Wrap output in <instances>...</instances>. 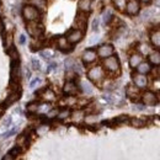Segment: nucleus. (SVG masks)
Wrapping results in <instances>:
<instances>
[{
  "label": "nucleus",
  "mask_w": 160,
  "mask_h": 160,
  "mask_svg": "<svg viewBox=\"0 0 160 160\" xmlns=\"http://www.w3.org/2000/svg\"><path fill=\"white\" fill-rule=\"evenodd\" d=\"M21 14H22L23 20L27 21V22L40 21L41 19H42L41 11L38 10V9H36L33 5H31V4H26V5H23Z\"/></svg>",
  "instance_id": "f257e3e1"
},
{
  "label": "nucleus",
  "mask_w": 160,
  "mask_h": 160,
  "mask_svg": "<svg viewBox=\"0 0 160 160\" xmlns=\"http://www.w3.org/2000/svg\"><path fill=\"white\" fill-rule=\"evenodd\" d=\"M88 79L92 82H101L102 80L105 79V69L101 65H95L91 67L88 70Z\"/></svg>",
  "instance_id": "f03ea898"
},
{
  "label": "nucleus",
  "mask_w": 160,
  "mask_h": 160,
  "mask_svg": "<svg viewBox=\"0 0 160 160\" xmlns=\"http://www.w3.org/2000/svg\"><path fill=\"white\" fill-rule=\"evenodd\" d=\"M103 69L107 70L108 73H112V74L120 73L121 64L118 58L116 56H111L108 58H105L103 59Z\"/></svg>",
  "instance_id": "7ed1b4c3"
},
{
  "label": "nucleus",
  "mask_w": 160,
  "mask_h": 160,
  "mask_svg": "<svg viewBox=\"0 0 160 160\" xmlns=\"http://www.w3.org/2000/svg\"><path fill=\"white\" fill-rule=\"evenodd\" d=\"M26 28H27L28 35H31V36L35 37V38H40L41 36L43 35V32H44V27L42 26V23H41L40 21L27 22Z\"/></svg>",
  "instance_id": "20e7f679"
},
{
  "label": "nucleus",
  "mask_w": 160,
  "mask_h": 160,
  "mask_svg": "<svg viewBox=\"0 0 160 160\" xmlns=\"http://www.w3.org/2000/svg\"><path fill=\"white\" fill-rule=\"evenodd\" d=\"M96 53H98V57L105 59V58H108V57H111V56L115 54V48L110 43H103V44L99 46Z\"/></svg>",
  "instance_id": "39448f33"
},
{
  "label": "nucleus",
  "mask_w": 160,
  "mask_h": 160,
  "mask_svg": "<svg viewBox=\"0 0 160 160\" xmlns=\"http://www.w3.org/2000/svg\"><path fill=\"white\" fill-rule=\"evenodd\" d=\"M67 40L68 42L70 43V44H77V43H79L80 41L82 40V37H84V31L82 30H79V28H72L68 33H67Z\"/></svg>",
  "instance_id": "423d86ee"
},
{
  "label": "nucleus",
  "mask_w": 160,
  "mask_h": 160,
  "mask_svg": "<svg viewBox=\"0 0 160 160\" xmlns=\"http://www.w3.org/2000/svg\"><path fill=\"white\" fill-rule=\"evenodd\" d=\"M140 2L139 0H128L127 1V5H126V9H124V12L129 16H136L138 15L140 11Z\"/></svg>",
  "instance_id": "0eeeda50"
},
{
  "label": "nucleus",
  "mask_w": 160,
  "mask_h": 160,
  "mask_svg": "<svg viewBox=\"0 0 160 160\" xmlns=\"http://www.w3.org/2000/svg\"><path fill=\"white\" fill-rule=\"evenodd\" d=\"M79 91V85L74 80H67V82L63 86V92L68 96H74Z\"/></svg>",
  "instance_id": "6e6552de"
},
{
  "label": "nucleus",
  "mask_w": 160,
  "mask_h": 160,
  "mask_svg": "<svg viewBox=\"0 0 160 160\" xmlns=\"http://www.w3.org/2000/svg\"><path fill=\"white\" fill-rule=\"evenodd\" d=\"M140 99H142V102L144 105H147V106H154L158 102V96L153 91H145V92H143V95H142Z\"/></svg>",
  "instance_id": "1a4fd4ad"
},
{
  "label": "nucleus",
  "mask_w": 160,
  "mask_h": 160,
  "mask_svg": "<svg viewBox=\"0 0 160 160\" xmlns=\"http://www.w3.org/2000/svg\"><path fill=\"white\" fill-rule=\"evenodd\" d=\"M96 58H98V53H96L95 49H91V48L85 49V51L82 52V54H81V59H82V62H84L85 64H91V63H94V62L96 60Z\"/></svg>",
  "instance_id": "9d476101"
},
{
  "label": "nucleus",
  "mask_w": 160,
  "mask_h": 160,
  "mask_svg": "<svg viewBox=\"0 0 160 160\" xmlns=\"http://www.w3.org/2000/svg\"><path fill=\"white\" fill-rule=\"evenodd\" d=\"M148 78H147V75H143V74H139V73H137V74H133V84L138 88V89H144V88H147L148 86Z\"/></svg>",
  "instance_id": "9b49d317"
},
{
  "label": "nucleus",
  "mask_w": 160,
  "mask_h": 160,
  "mask_svg": "<svg viewBox=\"0 0 160 160\" xmlns=\"http://www.w3.org/2000/svg\"><path fill=\"white\" fill-rule=\"evenodd\" d=\"M57 47L62 52H70L73 48V44H70L68 42L67 37H59V38H57Z\"/></svg>",
  "instance_id": "f8f14e48"
},
{
  "label": "nucleus",
  "mask_w": 160,
  "mask_h": 160,
  "mask_svg": "<svg viewBox=\"0 0 160 160\" xmlns=\"http://www.w3.org/2000/svg\"><path fill=\"white\" fill-rule=\"evenodd\" d=\"M78 9H79V12H84V14L90 12L92 9V0H79Z\"/></svg>",
  "instance_id": "ddd939ff"
},
{
  "label": "nucleus",
  "mask_w": 160,
  "mask_h": 160,
  "mask_svg": "<svg viewBox=\"0 0 160 160\" xmlns=\"http://www.w3.org/2000/svg\"><path fill=\"white\" fill-rule=\"evenodd\" d=\"M86 23H88V16L84 12H80L79 15L77 16V20H75V28H79V30H85L86 27Z\"/></svg>",
  "instance_id": "4468645a"
},
{
  "label": "nucleus",
  "mask_w": 160,
  "mask_h": 160,
  "mask_svg": "<svg viewBox=\"0 0 160 160\" xmlns=\"http://www.w3.org/2000/svg\"><path fill=\"white\" fill-rule=\"evenodd\" d=\"M148 62L154 67H160V51H150L148 54Z\"/></svg>",
  "instance_id": "2eb2a0df"
},
{
  "label": "nucleus",
  "mask_w": 160,
  "mask_h": 160,
  "mask_svg": "<svg viewBox=\"0 0 160 160\" xmlns=\"http://www.w3.org/2000/svg\"><path fill=\"white\" fill-rule=\"evenodd\" d=\"M137 69V73H139V74H143V75H147V74H149L152 70H153V68H152V64L149 63V62H142L136 68Z\"/></svg>",
  "instance_id": "dca6fc26"
},
{
  "label": "nucleus",
  "mask_w": 160,
  "mask_h": 160,
  "mask_svg": "<svg viewBox=\"0 0 160 160\" xmlns=\"http://www.w3.org/2000/svg\"><path fill=\"white\" fill-rule=\"evenodd\" d=\"M142 62H143V56L140 53H133V54H131V57H129V65H131V68H134L136 69Z\"/></svg>",
  "instance_id": "f3484780"
},
{
  "label": "nucleus",
  "mask_w": 160,
  "mask_h": 160,
  "mask_svg": "<svg viewBox=\"0 0 160 160\" xmlns=\"http://www.w3.org/2000/svg\"><path fill=\"white\" fill-rule=\"evenodd\" d=\"M139 90L140 89H138V88L133 84V85L127 86V89H126V94H127L128 98H131V99L133 100V99H136V98L139 96Z\"/></svg>",
  "instance_id": "a211bd4d"
},
{
  "label": "nucleus",
  "mask_w": 160,
  "mask_h": 160,
  "mask_svg": "<svg viewBox=\"0 0 160 160\" xmlns=\"http://www.w3.org/2000/svg\"><path fill=\"white\" fill-rule=\"evenodd\" d=\"M113 18H115V15H113V11L111 10V9H106L103 12H102V23L103 25H110L111 23V21L113 20Z\"/></svg>",
  "instance_id": "6ab92c4d"
},
{
  "label": "nucleus",
  "mask_w": 160,
  "mask_h": 160,
  "mask_svg": "<svg viewBox=\"0 0 160 160\" xmlns=\"http://www.w3.org/2000/svg\"><path fill=\"white\" fill-rule=\"evenodd\" d=\"M42 99L46 102H52L56 100V92L52 89H44L42 92Z\"/></svg>",
  "instance_id": "aec40b11"
},
{
  "label": "nucleus",
  "mask_w": 160,
  "mask_h": 160,
  "mask_svg": "<svg viewBox=\"0 0 160 160\" xmlns=\"http://www.w3.org/2000/svg\"><path fill=\"white\" fill-rule=\"evenodd\" d=\"M150 42L154 47L160 48V30H154L150 32Z\"/></svg>",
  "instance_id": "412c9836"
},
{
  "label": "nucleus",
  "mask_w": 160,
  "mask_h": 160,
  "mask_svg": "<svg viewBox=\"0 0 160 160\" xmlns=\"http://www.w3.org/2000/svg\"><path fill=\"white\" fill-rule=\"evenodd\" d=\"M28 4L33 5L40 11L46 10V8H47V0H28Z\"/></svg>",
  "instance_id": "4be33fe9"
},
{
  "label": "nucleus",
  "mask_w": 160,
  "mask_h": 160,
  "mask_svg": "<svg viewBox=\"0 0 160 160\" xmlns=\"http://www.w3.org/2000/svg\"><path fill=\"white\" fill-rule=\"evenodd\" d=\"M80 89L84 94H88V95L92 94V91H94V88L89 81H81L80 82Z\"/></svg>",
  "instance_id": "5701e85b"
},
{
  "label": "nucleus",
  "mask_w": 160,
  "mask_h": 160,
  "mask_svg": "<svg viewBox=\"0 0 160 160\" xmlns=\"http://www.w3.org/2000/svg\"><path fill=\"white\" fill-rule=\"evenodd\" d=\"M127 1H128V0H112V4H113V6H115L116 10H118L121 12H124Z\"/></svg>",
  "instance_id": "b1692460"
},
{
  "label": "nucleus",
  "mask_w": 160,
  "mask_h": 160,
  "mask_svg": "<svg viewBox=\"0 0 160 160\" xmlns=\"http://www.w3.org/2000/svg\"><path fill=\"white\" fill-rule=\"evenodd\" d=\"M70 115H72V112H70L69 108H63V110H59V112H58V115H57V118H59V120H65V118L70 117Z\"/></svg>",
  "instance_id": "393cba45"
},
{
  "label": "nucleus",
  "mask_w": 160,
  "mask_h": 160,
  "mask_svg": "<svg viewBox=\"0 0 160 160\" xmlns=\"http://www.w3.org/2000/svg\"><path fill=\"white\" fill-rule=\"evenodd\" d=\"M138 49H139V52H138V53H140L142 56H148V54L150 53V51H152V49H150V47H149L147 43H142Z\"/></svg>",
  "instance_id": "a878e982"
},
{
  "label": "nucleus",
  "mask_w": 160,
  "mask_h": 160,
  "mask_svg": "<svg viewBox=\"0 0 160 160\" xmlns=\"http://www.w3.org/2000/svg\"><path fill=\"white\" fill-rule=\"evenodd\" d=\"M38 107H40V102H30L27 105V111L30 113H35L38 112Z\"/></svg>",
  "instance_id": "bb28decb"
},
{
  "label": "nucleus",
  "mask_w": 160,
  "mask_h": 160,
  "mask_svg": "<svg viewBox=\"0 0 160 160\" xmlns=\"http://www.w3.org/2000/svg\"><path fill=\"white\" fill-rule=\"evenodd\" d=\"M145 121L144 120H140V118H132L131 120V124L133 127H144L145 126Z\"/></svg>",
  "instance_id": "cd10ccee"
},
{
  "label": "nucleus",
  "mask_w": 160,
  "mask_h": 160,
  "mask_svg": "<svg viewBox=\"0 0 160 160\" xmlns=\"http://www.w3.org/2000/svg\"><path fill=\"white\" fill-rule=\"evenodd\" d=\"M99 26H100V21H99L98 18H95V19L92 20V22H91V28H92V31H94V32H98V31H99Z\"/></svg>",
  "instance_id": "c85d7f7f"
},
{
  "label": "nucleus",
  "mask_w": 160,
  "mask_h": 160,
  "mask_svg": "<svg viewBox=\"0 0 160 160\" xmlns=\"http://www.w3.org/2000/svg\"><path fill=\"white\" fill-rule=\"evenodd\" d=\"M31 67H32V69H33V70H40L41 69L40 60L36 59V58H33V59L31 60Z\"/></svg>",
  "instance_id": "c756f323"
},
{
  "label": "nucleus",
  "mask_w": 160,
  "mask_h": 160,
  "mask_svg": "<svg viewBox=\"0 0 160 160\" xmlns=\"http://www.w3.org/2000/svg\"><path fill=\"white\" fill-rule=\"evenodd\" d=\"M41 82H42V80H41L40 78H35V79L31 80V82H30V88H31V89H35V88L40 86Z\"/></svg>",
  "instance_id": "7c9ffc66"
},
{
  "label": "nucleus",
  "mask_w": 160,
  "mask_h": 160,
  "mask_svg": "<svg viewBox=\"0 0 160 160\" xmlns=\"http://www.w3.org/2000/svg\"><path fill=\"white\" fill-rule=\"evenodd\" d=\"M58 112H59V110H58V108H54V110H49V111L47 112V118H54V117H57Z\"/></svg>",
  "instance_id": "2f4dec72"
},
{
  "label": "nucleus",
  "mask_w": 160,
  "mask_h": 160,
  "mask_svg": "<svg viewBox=\"0 0 160 160\" xmlns=\"http://www.w3.org/2000/svg\"><path fill=\"white\" fill-rule=\"evenodd\" d=\"M52 52L51 51H48V49H46V51H42L41 52V57L42 58H44V59H51L52 58Z\"/></svg>",
  "instance_id": "473e14b6"
},
{
  "label": "nucleus",
  "mask_w": 160,
  "mask_h": 160,
  "mask_svg": "<svg viewBox=\"0 0 160 160\" xmlns=\"http://www.w3.org/2000/svg\"><path fill=\"white\" fill-rule=\"evenodd\" d=\"M152 16H153V11H152L150 9L144 10V11L142 12V19H150Z\"/></svg>",
  "instance_id": "72a5a7b5"
},
{
  "label": "nucleus",
  "mask_w": 160,
  "mask_h": 160,
  "mask_svg": "<svg viewBox=\"0 0 160 160\" xmlns=\"http://www.w3.org/2000/svg\"><path fill=\"white\" fill-rule=\"evenodd\" d=\"M70 116H73V118H75V120H80V118L84 117V112H82V111H75V112H73Z\"/></svg>",
  "instance_id": "f704fd0d"
},
{
  "label": "nucleus",
  "mask_w": 160,
  "mask_h": 160,
  "mask_svg": "<svg viewBox=\"0 0 160 160\" xmlns=\"http://www.w3.org/2000/svg\"><path fill=\"white\" fill-rule=\"evenodd\" d=\"M6 48L9 49L10 47H11V44H12V35L11 33H8V37H6Z\"/></svg>",
  "instance_id": "c9c22d12"
},
{
  "label": "nucleus",
  "mask_w": 160,
  "mask_h": 160,
  "mask_svg": "<svg viewBox=\"0 0 160 160\" xmlns=\"http://www.w3.org/2000/svg\"><path fill=\"white\" fill-rule=\"evenodd\" d=\"M14 158H15V157H14V155H12V154L9 152V153H8V154L4 157V159H2V160H14Z\"/></svg>",
  "instance_id": "e433bc0d"
},
{
  "label": "nucleus",
  "mask_w": 160,
  "mask_h": 160,
  "mask_svg": "<svg viewBox=\"0 0 160 160\" xmlns=\"http://www.w3.org/2000/svg\"><path fill=\"white\" fill-rule=\"evenodd\" d=\"M19 42H20V44H25L26 43V36L22 33L20 35V37H19Z\"/></svg>",
  "instance_id": "4c0bfd02"
},
{
  "label": "nucleus",
  "mask_w": 160,
  "mask_h": 160,
  "mask_svg": "<svg viewBox=\"0 0 160 160\" xmlns=\"http://www.w3.org/2000/svg\"><path fill=\"white\" fill-rule=\"evenodd\" d=\"M99 41V36L98 35H95V37H92L91 40H90V43H96Z\"/></svg>",
  "instance_id": "58836bf2"
},
{
  "label": "nucleus",
  "mask_w": 160,
  "mask_h": 160,
  "mask_svg": "<svg viewBox=\"0 0 160 160\" xmlns=\"http://www.w3.org/2000/svg\"><path fill=\"white\" fill-rule=\"evenodd\" d=\"M153 0H139L140 4H150Z\"/></svg>",
  "instance_id": "ea45409f"
},
{
  "label": "nucleus",
  "mask_w": 160,
  "mask_h": 160,
  "mask_svg": "<svg viewBox=\"0 0 160 160\" xmlns=\"http://www.w3.org/2000/svg\"><path fill=\"white\" fill-rule=\"evenodd\" d=\"M0 12H1V1H0Z\"/></svg>",
  "instance_id": "a19ab883"
}]
</instances>
